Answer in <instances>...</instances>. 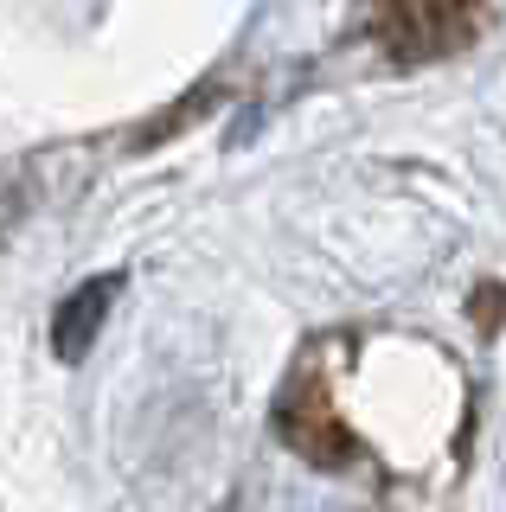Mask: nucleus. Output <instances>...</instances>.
Wrapping results in <instances>:
<instances>
[{
	"label": "nucleus",
	"mask_w": 506,
	"mask_h": 512,
	"mask_svg": "<svg viewBox=\"0 0 506 512\" xmlns=\"http://www.w3.org/2000/svg\"><path fill=\"white\" fill-rule=\"evenodd\" d=\"M116 276H97V282H84L77 295L58 308L52 320V346H58V359H84L90 340H97V327H103V314H109V301H116Z\"/></svg>",
	"instance_id": "obj_1"
}]
</instances>
